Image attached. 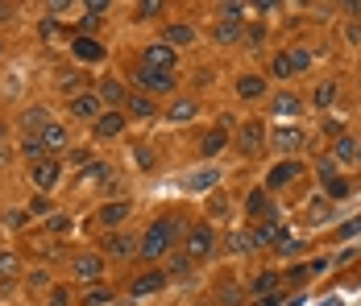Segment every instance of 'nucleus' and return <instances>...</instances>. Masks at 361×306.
I'll list each match as a JSON object with an SVG mask.
<instances>
[{
    "label": "nucleus",
    "mask_w": 361,
    "mask_h": 306,
    "mask_svg": "<svg viewBox=\"0 0 361 306\" xmlns=\"http://www.w3.org/2000/svg\"><path fill=\"white\" fill-rule=\"evenodd\" d=\"M104 112H109V108L100 103V96H96V87H92V91H83V96H75V100H71V116H79V120H92V125H96V120H100Z\"/></svg>",
    "instance_id": "f8f14e48"
},
{
    "label": "nucleus",
    "mask_w": 361,
    "mask_h": 306,
    "mask_svg": "<svg viewBox=\"0 0 361 306\" xmlns=\"http://www.w3.org/2000/svg\"><path fill=\"white\" fill-rule=\"evenodd\" d=\"M290 67H295V75H299V70H307V67H312V50H303V46H299V50H290Z\"/></svg>",
    "instance_id": "79ce46f5"
},
{
    "label": "nucleus",
    "mask_w": 361,
    "mask_h": 306,
    "mask_svg": "<svg viewBox=\"0 0 361 306\" xmlns=\"http://www.w3.org/2000/svg\"><path fill=\"white\" fill-rule=\"evenodd\" d=\"M25 215H30V211H8L4 224H8V228H25Z\"/></svg>",
    "instance_id": "8fccbe9b"
},
{
    "label": "nucleus",
    "mask_w": 361,
    "mask_h": 306,
    "mask_svg": "<svg viewBox=\"0 0 361 306\" xmlns=\"http://www.w3.org/2000/svg\"><path fill=\"white\" fill-rule=\"evenodd\" d=\"M353 232H361V219H353V224H345V228H341L336 236H341V240H349V236H353Z\"/></svg>",
    "instance_id": "5fc2aeb1"
},
{
    "label": "nucleus",
    "mask_w": 361,
    "mask_h": 306,
    "mask_svg": "<svg viewBox=\"0 0 361 306\" xmlns=\"http://www.w3.org/2000/svg\"><path fill=\"white\" fill-rule=\"evenodd\" d=\"M42 145H46V153H50V149H67V129H63L59 120H50V125L42 129Z\"/></svg>",
    "instance_id": "2f4dec72"
},
{
    "label": "nucleus",
    "mask_w": 361,
    "mask_h": 306,
    "mask_svg": "<svg viewBox=\"0 0 361 306\" xmlns=\"http://www.w3.org/2000/svg\"><path fill=\"white\" fill-rule=\"evenodd\" d=\"M241 34H245V17H241V4H224V8H220L216 30H212L216 46H233V42H241Z\"/></svg>",
    "instance_id": "7ed1b4c3"
},
{
    "label": "nucleus",
    "mask_w": 361,
    "mask_h": 306,
    "mask_svg": "<svg viewBox=\"0 0 361 306\" xmlns=\"http://www.w3.org/2000/svg\"><path fill=\"white\" fill-rule=\"evenodd\" d=\"M245 211H250V215H257L262 224L279 215V211H274V199H270V191H266V186H253V191H250V199H245Z\"/></svg>",
    "instance_id": "dca6fc26"
},
{
    "label": "nucleus",
    "mask_w": 361,
    "mask_h": 306,
    "mask_svg": "<svg viewBox=\"0 0 361 306\" xmlns=\"http://www.w3.org/2000/svg\"><path fill=\"white\" fill-rule=\"evenodd\" d=\"M320 191H324L328 203H336V199H349V195H353V182H349L345 174H332V178H324V182H320Z\"/></svg>",
    "instance_id": "6ab92c4d"
},
{
    "label": "nucleus",
    "mask_w": 361,
    "mask_h": 306,
    "mask_svg": "<svg viewBox=\"0 0 361 306\" xmlns=\"http://www.w3.org/2000/svg\"><path fill=\"white\" fill-rule=\"evenodd\" d=\"M137 166H142V170H149V166H154V153H149V145H137Z\"/></svg>",
    "instance_id": "3c124183"
},
{
    "label": "nucleus",
    "mask_w": 361,
    "mask_h": 306,
    "mask_svg": "<svg viewBox=\"0 0 361 306\" xmlns=\"http://www.w3.org/2000/svg\"><path fill=\"white\" fill-rule=\"evenodd\" d=\"M129 215H133V203H129V199H112V203H104L100 211H96V219H100L109 232H116V228H121Z\"/></svg>",
    "instance_id": "ddd939ff"
},
{
    "label": "nucleus",
    "mask_w": 361,
    "mask_h": 306,
    "mask_svg": "<svg viewBox=\"0 0 361 306\" xmlns=\"http://www.w3.org/2000/svg\"><path fill=\"white\" fill-rule=\"evenodd\" d=\"M274 286H279V273H270V269H266V273H257V277H253V286H250V290L257 294V298H270V294H274Z\"/></svg>",
    "instance_id": "f704fd0d"
},
{
    "label": "nucleus",
    "mask_w": 361,
    "mask_h": 306,
    "mask_svg": "<svg viewBox=\"0 0 361 306\" xmlns=\"http://www.w3.org/2000/svg\"><path fill=\"white\" fill-rule=\"evenodd\" d=\"M220 149H228V133L224 129H212V133H204V141H200V158H216Z\"/></svg>",
    "instance_id": "a878e982"
},
{
    "label": "nucleus",
    "mask_w": 361,
    "mask_h": 306,
    "mask_svg": "<svg viewBox=\"0 0 361 306\" xmlns=\"http://www.w3.org/2000/svg\"><path fill=\"white\" fill-rule=\"evenodd\" d=\"M307 273H312V269H307V265H299V269H290V277H287V281H303Z\"/></svg>",
    "instance_id": "4d7b16f0"
},
{
    "label": "nucleus",
    "mask_w": 361,
    "mask_h": 306,
    "mask_svg": "<svg viewBox=\"0 0 361 306\" xmlns=\"http://www.w3.org/2000/svg\"><path fill=\"white\" fill-rule=\"evenodd\" d=\"M187 273H191V257H187V253H183V257L171 253V277H187Z\"/></svg>",
    "instance_id": "37998d69"
},
{
    "label": "nucleus",
    "mask_w": 361,
    "mask_h": 306,
    "mask_svg": "<svg viewBox=\"0 0 361 306\" xmlns=\"http://www.w3.org/2000/svg\"><path fill=\"white\" fill-rule=\"evenodd\" d=\"M279 236H283V232H279V224H274V219H266V224H257V228L250 232L253 248H266V244H279Z\"/></svg>",
    "instance_id": "c756f323"
},
{
    "label": "nucleus",
    "mask_w": 361,
    "mask_h": 306,
    "mask_svg": "<svg viewBox=\"0 0 361 306\" xmlns=\"http://www.w3.org/2000/svg\"><path fill=\"white\" fill-rule=\"evenodd\" d=\"M299 174H303V166H299L295 158H287V162H279L274 170L266 174V191H270V195H274V191H287L290 182L299 178Z\"/></svg>",
    "instance_id": "9b49d317"
},
{
    "label": "nucleus",
    "mask_w": 361,
    "mask_h": 306,
    "mask_svg": "<svg viewBox=\"0 0 361 306\" xmlns=\"http://www.w3.org/2000/svg\"><path fill=\"white\" fill-rule=\"evenodd\" d=\"M0 50H4V46H0Z\"/></svg>",
    "instance_id": "680f3d73"
},
{
    "label": "nucleus",
    "mask_w": 361,
    "mask_h": 306,
    "mask_svg": "<svg viewBox=\"0 0 361 306\" xmlns=\"http://www.w3.org/2000/svg\"><path fill=\"white\" fill-rule=\"evenodd\" d=\"M21 153H25V162H46V145H42V136H21Z\"/></svg>",
    "instance_id": "72a5a7b5"
},
{
    "label": "nucleus",
    "mask_w": 361,
    "mask_h": 306,
    "mask_svg": "<svg viewBox=\"0 0 361 306\" xmlns=\"http://www.w3.org/2000/svg\"><path fill=\"white\" fill-rule=\"evenodd\" d=\"M220 302H224V306L241 302V290H237V286H224V290H220Z\"/></svg>",
    "instance_id": "09e8293b"
},
{
    "label": "nucleus",
    "mask_w": 361,
    "mask_h": 306,
    "mask_svg": "<svg viewBox=\"0 0 361 306\" xmlns=\"http://www.w3.org/2000/svg\"><path fill=\"white\" fill-rule=\"evenodd\" d=\"M208 211H212V215H220V211H224V195H220V191L208 199Z\"/></svg>",
    "instance_id": "864d4df0"
},
{
    "label": "nucleus",
    "mask_w": 361,
    "mask_h": 306,
    "mask_svg": "<svg viewBox=\"0 0 361 306\" xmlns=\"http://www.w3.org/2000/svg\"><path fill=\"white\" fill-rule=\"evenodd\" d=\"M59 91H63L67 100H75V96L87 91V79H83L79 70H63V75H59Z\"/></svg>",
    "instance_id": "bb28decb"
},
{
    "label": "nucleus",
    "mask_w": 361,
    "mask_h": 306,
    "mask_svg": "<svg viewBox=\"0 0 361 306\" xmlns=\"http://www.w3.org/2000/svg\"><path fill=\"white\" fill-rule=\"evenodd\" d=\"M104 253H109V257H133V253H137V240L125 236V232H109V236H104Z\"/></svg>",
    "instance_id": "412c9836"
},
{
    "label": "nucleus",
    "mask_w": 361,
    "mask_h": 306,
    "mask_svg": "<svg viewBox=\"0 0 361 306\" xmlns=\"http://www.w3.org/2000/svg\"><path fill=\"white\" fill-rule=\"evenodd\" d=\"M270 75H274V79H290V75H295V67H290V50L274 54V63H270Z\"/></svg>",
    "instance_id": "4c0bfd02"
},
{
    "label": "nucleus",
    "mask_w": 361,
    "mask_h": 306,
    "mask_svg": "<svg viewBox=\"0 0 361 306\" xmlns=\"http://www.w3.org/2000/svg\"><path fill=\"white\" fill-rule=\"evenodd\" d=\"M270 116H279V120H299V116H303V100H299L295 91H279V96L270 100Z\"/></svg>",
    "instance_id": "4468645a"
},
{
    "label": "nucleus",
    "mask_w": 361,
    "mask_h": 306,
    "mask_svg": "<svg viewBox=\"0 0 361 306\" xmlns=\"http://www.w3.org/2000/svg\"><path fill=\"white\" fill-rule=\"evenodd\" d=\"M183 232V219L179 215H166V219H154L149 228H145V236L137 240V253H142L145 261H162V257H171L175 253V240Z\"/></svg>",
    "instance_id": "f257e3e1"
},
{
    "label": "nucleus",
    "mask_w": 361,
    "mask_h": 306,
    "mask_svg": "<svg viewBox=\"0 0 361 306\" xmlns=\"http://www.w3.org/2000/svg\"><path fill=\"white\" fill-rule=\"evenodd\" d=\"M212 248H216V232H212V224H191V228H187L183 253H187L191 261H204V257H212Z\"/></svg>",
    "instance_id": "20e7f679"
},
{
    "label": "nucleus",
    "mask_w": 361,
    "mask_h": 306,
    "mask_svg": "<svg viewBox=\"0 0 361 306\" xmlns=\"http://www.w3.org/2000/svg\"><path fill=\"white\" fill-rule=\"evenodd\" d=\"M279 302H283V294H270V298H257L253 306H279Z\"/></svg>",
    "instance_id": "13d9d810"
},
{
    "label": "nucleus",
    "mask_w": 361,
    "mask_h": 306,
    "mask_svg": "<svg viewBox=\"0 0 361 306\" xmlns=\"http://www.w3.org/2000/svg\"><path fill=\"white\" fill-rule=\"evenodd\" d=\"M361 158V149H357V141L353 136H336V145H332V162H357Z\"/></svg>",
    "instance_id": "7c9ffc66"
},
{
    "label": "nucleus",
    "mask_w": 361,
    "mask_h": 306,
    "mask_svg": "<svg viewBox=\"0 0 361 306\" xmlns=\"http://www.w3.org/2000/svg\"><path fill=\"white\" fill-rule=\"evenodd\" d=\"M0 145H4V120H0Z\"/></svg>",
    "instance_id": "052dcab7"
},
{
    "label": "nucleus",
    "mask_w": 361,
    "mask_h": 306,
    "mask_svg": "<svg viewBox=\"0 0 361 306\" xmlns=\"http://www.w3.org/2000/svg\"><path fill=\"white\" fill-rule=\"evenodd\" d=\"M336 96H341V83H336V79H324V83H316V96H312V103H316V108H328Z\"/></svg>",
    "instance_id": "473e14b6"
},
{
    "label": "nucleus",
    "mask_w": 361,
    "mask_h": 306,
    "mask_svg": "<svg viewBox=\"0 0 361 306\" xmlns=\"http://www.w3.org/2000/svg\"><path fill=\"white\" fill-rule=\"evenodd\" d=\"M13 13H17L13 4H0V21H13Z\"/></svg>",
    "instance_id": "bf43d9fd"
},
{
    "label": "nucleus",
    "mask_w": 361,
    "mask_h": 306,
    "mask_svg": "<svg viewBox=\"0 0 361 306\" xmlns=\"http://www.w3.org/2000/svg\"><path fill=\"white\" fill-rule=\"evenodd\" d=\"M109 302H112L109 286H87V290H83V306H109Z\"/></svg>",
    "instance_id": "e433bc0d"
},
{
    "label": "nucleus",
    "mask_w": 361,
    "mask_h": 306,
    "mask_svg": "<svg viewBox=\"0 0 361 306\" xmlns=\"http://www.w3.org/2000/svg\"><path fill=\"white\" fill-rule=\"evenodd\" d=\"M241 42H245V50H262V46H266V25H262V21H253V25H245V34H241Z\"/></svg>",
    "instance_id": "c9c22d12"
},
{
    "label": "nucleus",
    "mask_w": 361,
    "mask_h": 306,
    "mask_svg": "<svg viewBox=\"0 0 361 306\" xmlns=\"http://www.w3.org/2000/svg\"><path fill=\"white\" fill-rule=\"evenodd\" d=\"M262 145H266V125L262 120H245L241 129H237V149L241 153H262Z\"/></svg>",
    "instance_id": "9d476101"
},
{
    "label": "nucleus",
    "mask_w": 361,
    "mask_h": 306,
    "mask_svg": "<svg viewBox=\"0 0 361 306\" xmlns=\"http://www.w3.org/2000/svg\"><path fill=\"white\" fill-rule=\"evenodd\" d=\"M216 178H220L216 170H200V174H191V178H187V186H191V191H208Z\"/></svg>",
    "instance_id": "58836bf2"
},
{
    "label": "nucleus",
    "mask_w": 361,
    "mask_h": 306,
    "mask_svg": "<svg viewBox=\"0 0 361 306\" xmlns=\"http://www.w3.org/2000/svg\"><path fill=\"white\" fill-rule=\"evenodd\" d=\"M46 306H71V290H67V286H54L50 298H46Z\"/></svg>",
    "instance_id": "c03bdc74"
},
{
    "label": "nucleus",
    "mask_w": 361,
    "mask_h": 306,
    "mask_svg": "<svg viewBox=\"0 0 361 306\" xmlns=\"http://www.w3.org/2000/svg\"><path fill=\"white\" fill-rule=\"evenodd\" d=\"M299 248H303V244H299V240L290 236V232H283V236H279V253H283V257H295Z\"/></svg>",
    "instance_id": "a18cd8bd"
},
{
    "label": "nucleus",
    "mask_w": 361,
    "mask_h": 306,
    "mask_svg": "<svg viewBox=\"0 0 361 306\" xmlns=\"http://www.w3.org/2000/svg\"><path fill=\"white\" fill-rule=\"evenodd\" d=\"M96 96H100V103H121V108H125V100H129V87H125V83H121V79H100V91H96Z\"/></svg>",
    "instance_id": "aec40b11"
},
{
    "label": "nucleus",
    "mask_w": 361,
    "mask_h": 306,
    "mask_svg": "<svg viewBox=\"0 0 361 306\" xmlns=\"http://www.w3.org/2000/svg\"><path fill=\"white\" fill-rule=\"evenodd\" d=\"M250 248H253L250 232H228V253H250Z\"/></svg>",
    "instance_id": "a19ab883"
},
{
    "label": "nucleus",
    "mask_w": 361,
    "mask_h": 306,
    "mask_svg": "<svg viewBox=\"0 0 361 306\" xmlns=\"http://www.w3.org/2000/svg\"><path fill=\"white\" fill-rule=\"evenodd\" d=\"M166 281H171L166 269H145V273H137V277L129 281V294H133V298H149V294H158Z\"/></svg>",
    "instance_id": "1a4fd4ad"
},
{
    "label": "nucleus",
    "mask_w": 361,
    "mask_h": 306,
    "mask_svg": "<svg viewBox=\"0 0 361 306\" xmlns=\"http://www.w3.org/2000/svg\"><path fill=\"white\" fill-rule=\"evenodd\" d=\"M79 182H87V186H109L112 182V166L109 162H92V166L79 170Z\"/></svg>",
    "instance_id": "5701e85b"
},
{
    "label": "nucleus",
    "mask_w": 361,
    "mask_h": 306,
    "mask_svg": "<svg viewBox=\"0 0 361 306\" xmlns=\"http://www.w3.org/2000/svg\"><path fill=\"white\" fill-rule=\"evenodd\" d=\"M162 8H166L162 0H145V4H137V13H142V21H154V17H158Z\"/></svg>",
    "instance_id": "49530a36"
},
{
    "label": "nucleus",
    "mask_w": 361,
    "mask_h": 306,
    "mask_svg": "<svg viewBox=\"0 0 361 306\" xmlns=\"http://www.w3.org/2000/svg\"><path fill=\"white\" fill-rule=\"evenodd\" d=\"M266 87H270V83H266L262 75H241V79H237V96H241V100H262Z\"/></svg>",
    "instance_id": "b1692460"
},
{
    "label": "nucleus",
    "mask_w": 361,
    "mask_h": 306,
    "mask_svg": "<svg viewBox=\"0 0 361 306\" xmlns=\"http://www.w3.org/2000/svg\"><path fill=\"white\" fill-rule=\"evenodd\" d=\"M328 215H332V203H328V199H316V203L307 207V219H312V224H324Z\"/></svg>",
    "instance_id": "ea45409f"
},
{
    "label": "nucleus",
    "mask_w": 361,
    "mask_h": 306,
    "mask_svg": "<svg viewBox=\"0 0 361 306\" xmlns=\"http://www.w3.org/2000/svg\"><path fill=\"white\" fill-rule=\"evenodd\" d=\"M125 116H129V120H154V116H158V103L149 100V96H142V91H133V87H129Z\"/></svg>",
    "instance_id": "2eb2a0df"
},
{
    "label": "nucleus",
    "mask_w": 361,
    "mask_h": 306,
    "mask_svg": "<svg viewBox=\"0 0 361 306\" xmlns=\"http://www.w3.org/2000/svg\"><path fill=\"white\" fill-rule=\"evenodd\" d=\"M175 63H179V50H171L166 42H149L142 50V67L149 70H175Z\"/></svg>",
    "instance_id": "0eeeda50"
},
{
    "label": "nucleus",
    "mask_w": 361,
    "mask_h": 306,
    "mask_svg": "<svg viewBox=\"0 0 361 306\" xmlns=\"http://www.w3.org/2000/svg\"><path fill=\"white\" fill-rule=\"evenodd\" d=\"M125 125H129V116H125L121 108H109V112L96 120V136H100V141H112V136L125 133Z\"/></svg>",
    "instance_id": "f3484780"
},
{
    "label": "nucleus",
    "mask_w": 361,
    "mask_h": 306,
    "mask_svg": "<svg viewBox=\"0 0 361 306\" xmlns=\"http://www.w3.org/2000/svg\"><path fill=\"white\" fill-rule=\"evenodd\" d=\"M21 277V253L0 248V281H17Z\"/></svg>",
    "instance_id": "c85d7f7f"
},
{
    "label": "nucleus",
    "mask_w": 361,
    "mask_h": 306,
    "mask_svg": "<svg viewBox=\"0 0 361 306\" xmlns=\"http://www.w3.org/2000/svg\"><path fill=\"white\" fill-rule=\"evenodd\" d=\"M71 162H75V166H92V149H75Z\"/></svg>",
    "instance_id": "603ef678"
},
{
    "label": "nucleus",
    "mask_w": 361,
    "mask_h": 306,
    "mask_svg": "<svg viewBox=\"0 0 361 306\" xmlns=\"http://www.w3.org/2000/svg\"><path fill=\"white\" fill-rule=\"evenodd\" d=\"M162 42H166L171 50L191 46V42H195V30H191V25H183V21H175V25H166V30H162Z\"/></svg>",
    "instance_id": "393cba45"
},
{
    "label": "nucleus",
    "mask_w": 361,
    "mask_h": 306,
    "mask_svg": "<svg viewBox=\"0 0 361 306\" xmlns=\"http://www.w3.org/2000/svg\"><path fill=\"white\" fill-rule=\"evenodd\" d=\"M46 125H50V112H46V108H25V112H21V129H25V136H42Z\"/></svg>",
    "instance_id": "4be33fe9"
},
{
    "label": "nucleus",
    "mask_w": 361,
    "mask_h": 306,
    "mask_svg": "<svg viewBox=\"0 0 361 306\" xmlns=\"http://www.w3.org/2000/svg\"><path fill=\"white\" fill-rule=\"evenodd\" d=\"M175 87H179V79H175V70H149V67H137L133 75V91H142V96H175Z\"/></svg>",
    "instance_id": "f03ea898"
},
{
    "label": "nucleus",
    "mask_w": 361,
    "mask_h": 306,
    "mask_svg": "<svg viewBox=\"0 0 361 306\" xmlns=\"http://www.w3.org/2000/svg\"><path fill=\"white\" fill-rule=\"evenodd\" d=\"M195 116H200V103L195 100H175L171 103V112H166L171 125H187V120H195Z\"/></svg>",
    "instance_id": "cd10ccee"
},
{
    "label": "nucleus",
    "mask_w": 361,
    "mask_h": 306,
    "mask_svg": "<svg viewBox=\"0 0 361 306\" xmlns=\"http://www.w3.org/2000/svg\"><path fill=\"white\" fill-rule=\"evenodd\" d=\"M46 228H50V232L59 236V232H71V219H67V215L59 211V215H50V219H46Z\"/></svg>",
    "instance_id": "de8ad7c7"
},
{
    "label": "nucleus",
    "mask_w": 361,
    "mask_h": 306,
    "mask_svg": "<svg viewBox=\"0 0 361 306\" xmlns=\"http://www.w3.org/2000/svg\"><path fill=\"white\" fill-rule=\"evenodd\" d=\"M30 182H34L37 195H50L59 182H63V162H54V158H46V162H37L34 170H30Z\"/></svg>",
    "instance_id": "39448f33"
},
{
    "label": "nucleus",
    "mask_w": 361,
    "mask_h": 306,
    "mask_svg": "<svg viewBox=\"0 0 361 306\" xmlns=\"http://www.w3.org/2000/svg\"><path fill=\"white\" fill-rule=\"evenodd\" d=\"M270 141L279 145V153H299L307 136H303V129H299V125H295V129H290V125H283V129H274V136H270Z\"/></svg>",
    "instance_id": "a211bd4d"
},
{
    "label": "nucleus",
    "mask_w": 361,
    "mask_h": 306,
    "mask_svg": "<svg viewBox=\"0 0 361 306\" xmlns=\"http://www.w3.org/2000/svg\"><path fill=\"white\" fill-rule=\"evenodd\" d=\"M30 211H37V215H46V211H50V203H46V195H37V199H34V207H30Z\"/></svg>",
    "instance_id": "6e6d98bb"
},
{
    "label": "nucleus",
    "mask_w": 361,
    "mask_h": 306,
    "mask_svg": "<svg viewBox=\"0 0 361 306\" xmlns=\"http://www.w3.org/2000/svg\"><path fill=\"white\" fill-rule=\"evenodd\" d=\"M71 273L79 277V281L96 286V281H100V273H104V257H100L96 248H87V253H79V257L71 261Z\"/></svg>",
    "instance_id": "6e6552de"
},
{
    "label": "nucleus",
    "mask_w": 361,
    "mask_h": 306,
    "mask_svg": "<svg viewBox=\"0 0 361 306\" xmlns=\"http://www.w3.org/2000/svg\"><path fill=\"white\" fill-rule=\"evenodd\" d=\"M71 58L75 63H104L109 58V50H104V42L92 34V37H83V34H75L71 37Z\"/></svg>",
    "instance_id": "423d86ee"
}]
</instances>
